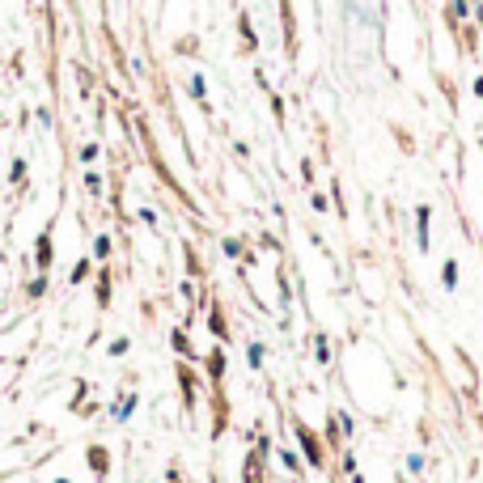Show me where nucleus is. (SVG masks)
I'll use <instances>...</instances> for the list:
<instances>
[{
    "instance_id": "obj_1",
    "label": "nucleus",
    "mask_w": 483,
    "mask_h": 483,
    "mask_svg": "<svg viewBox=\"0 0 483 483\" xmlns=\"http://www.w3.org/2000/svg\"><path fill=\"white\" fill-rule=\"evenodd\" d=\"M51 234H56V216H51L43 225V234L34 238V271L38 276H47L51 267H56V238H51Z\"/></svg>"
},
{
    "instance_id": "obj_2",
    "label": "nucleus",
    "mask_w": 483,
    "mask_h": 483,
    "mask_svg": "<svg viewBox=\"0 0 483 483\" xmlns=\"http://www.w3.org/2000/svg\"><path fill=\"white\" fill-rule=\"evenodd\" d=\"M111 293H115V271H111V263H98V280H93L98 310H111Z\"/></svg>"
},
{
    "instance_id": "obj_3",
    "label": "nucleus",
    "mask_w": 483,
    "mask_h": 483,
    "mask_svg": "<svg viewBox=\"0 0 483 483\" xmlns=\"http://www.w3.org/2000/svg\"><path fill=\"white\" fill-rule=\"evenodd\" d=\"M111 254H115V238H111V234H93L89 259H93V263H111Z\"/></svg>"
},
{
    "instance_id": "obj_4",
    "label": "nucleus",
    "mask_w": 483,
    "mask_h": 483,
    "mask_svg": "<svg viewBox=\"0 0 483 483\" xmlns=\"http://www.w3.org/2000/svg\"><path fill=\"white\" fill-rule=\"evenodd\" d=\"M81 183H85V191H89L93 199H102V195H106V178H102V170H93V166L81 174Z\"/></svg>"
},
{
    "instance_id": "obj_5",
    "label": "nucleus",
    "mask_w": 483,
    "mask_h": 483,
    "mask_svg": "<svg viewBox=\"0 0 483 483\" xmlns=\"http://www.w3.org/2000/svg\"><path fill=\"white\" fill-rule=\"evenodd\" d=\"M183 263H187V276L195 280H203V259H199V250H195V242H183Z\"/></svg>"
},
{
    "instance_id": "obj_6",
    "label": "nucleus",
    "mask_w": 483,
    "mask_h": 483,
    "mask_svg": "<svg viewBox=\"0 0 483 483\" xmlns=\"http://www.w3.org/2000/svg\"><path fill=\"white\" fill-rule=\"evenodd\" d=\"M93 271H98V263H93V259H76V263H72V276H68V284H85Z\"/></svg>"
},
{
    "instance_id": "obj_7",
    "label": "nucleus",
    "mask_w": 483,
    "mask_h": 483,
    "mask_svg": "<svg viewBox=\"0 0 483 483\" xmlns=\"http://www.w3.org/2000/svg\"><path fill=\"white\" fill-rule=\"evenodd\" d=\"M25 174H30V161H25V157H13V161H9V183H13L17 191L25 187Z\"/></svg>"
},
{
    "instance_id": "obj_8",
    "label": "nucleus",
    "mask_w": 483,
    "mask_h": 483,
    "mask_svg": "<svg viewBox=\"0 0 483 483\" xmlns=\"http://www.w3.org/2000/svg\"><path fill=\"white\" fill-rule=\"evenodd\" d=\"M89 467H93V475L102 479V475H106V471H111V453H106V449H102V445H93V449H89Z\"/></svg>"
},
{
    "instance_id": "obj_9",
    "label": "nucleus",
    "mask_w": 483,
    "mask_h": 483,
    "mask_svg": "<svg viewBox=\"0 0 483 483\" xmlns=\"http://www.w3.org/2000/svg\"><path fill=\"white\" fill-rule=\"evenodd\" d=\"M98 157H102V140H85V144H81V153H76V161H81L85 170H89Z\"/></svg>"
},
{
    "instance_id": "obj_10",
    "label": "nucleus",
    "mask_w": 483,
    "mask_h": 483,
    "mask_svg": "<svg viewBox=\"0 0 483 483\" xmlns=\"http://www.w3.org/2000/svg\"><path fill=\"white\" fill-rule=\"evenodd\" d=\"M297 437H301L305 453H310V462H314V467H322V449H318V441H314V437H310V432H305V428H297Z\"/></svg>"
},
{
    "instance_id": "obj_11",
    "label": "nucleus",
    "mask_w": 483,
    "mask_h": 483,
    "mask_svg": "<svg viewBox=\"0 0 483 483\" xmlns=\"http://www.w3.org/2000/svg\"><path fill=\"white\" fill-rule=\"evenodd\" d=\"M221 250L229 254V259H246V263H250V254H246V242H242V238H225Z\"/></svg>"
},
{
    "instance_id": "obj_12",
    "label": "nucleus",
    "mask_w": 483,
    "mask_h": 483,
    "mask_svg": "<svg viewBox=\"0 0 483 483\" xmlns=\"http://www.w3.org/2000/svg\"><path fill=\"white\" fill-rule=\"evenodd\" d=\"M43 297H47V276H34L25 284V301H43Z\"/></svg>"
},
{
    "instance_id": "obj_13",
    "label": "nucleus",
    "mask_w": 483,
    "mask_h": 483,
    "mask_svg": "<svg viewBox=\"0 0 483 483\" xmlns=\"http://www.w3.org/2000/svg\"><path fill=\"white\" fill-rule=\"evenodd\" d=\"M191 98L199 106H208V81H203V76H191Z\"/></svg>"
},
{
    "instance_id": "obj_14",
    "label": "nucleus",
    "mask_w": 483,
    "mask_h": 483,
    "mask_svg": "<svg viewBox=\"0 0 483 483\" xmlns=\"http://www.w3.org/2000/svg\"><path fill=\"white\" fill-rule=\"evenodd\" d=\"M208 326H212V335H216V339H225V314H221V305H212Z\"/></svg>"
},
{
    "instance_id": "obj_15",
    "label": "nucleus",
    "mask_w": 483,
    "mask_h": 483,
    "mask_svg": "<svg viewBox=\"0 0 483 483\" xmlns=\"http://www.w3.org/2000/svg\"><path fill=\"white\" fill-rule=\"evenodd\" d=\"M170 339H174V348L183 352V356H195V348H191V339H187V330H174Z\"/></svg>"
},
{
    "instance_id": "obj_16",
    "label": "nucleus",
    "mask_w": 483,
    "mask_h": 483,
    "mask_svg": "<svg viewBox=\"0 0 483 483\" xmlns=\"http://www.w3.org/2000/svg\"><path fill=\"white\" fill-rule=\"evenodd\" d=\"M136 216H140V221H144V225H148V229H157V212H153V208H140V212H136Z\"/></svg>"
}]
</instances>
